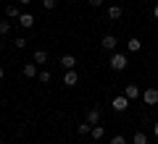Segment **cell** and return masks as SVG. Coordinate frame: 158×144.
<instances>
[{
  "label": "cell",
  "mask_w": 158,
  "mask_h": 144,
  "mask_svg": "<svg viewBox=\"0 0 158 144\" xmlns=\"http://www.w3.org/2000/svg\"><path fill=\"white\" fill-rule=\"evenodd\" d=\"M127 66H129L127 53H113V55H111V71H124Z\"/></svg>",
  "instance_id": "6da1fadb"
},
{
  "label": "cell",
  "mask_w": 158,
  "mask_h": 144,
  "mask_svg": "<svg viewBox=\"0 0 158 144\" xmlns=\"http://www.w3.org/2000/svg\"><path fill=\"white\" fill-rule=\"evenodd\" d=\"M129 105H132V100L127 97V94H118V97H113V100H111V107H113L116 113H124Z\"/></svg>",
  "instance_id": "7a4b0ae2"
},
{
  "label": "cell",
  "mask_w": 158,
  "mask_h": 144,
  "mask_svg": "<svg viewBox=\"0 0 158 144\" xmlns=\"http://www.w3.org/2000/svg\"><path fill=\"white\" fill-rule=\"evenodd\" d=\"M145 105H158V89L156 87H148V89H142V97H140Z\"/></svg>",
  "instance_id": "3957f363"
},
{
  "label": "cell",
  "mask_w": 158,
  "mask_h": 144,
  "mask_svg": "<svg viewBox=\"0 0 158 144\" xmlns=\"http://www.w3.org/2000/svg\"><path fill=\"white\" fill-rule=\"evenodd\" d=\"M116 45H118V39L113 37V34H106V37L100 39V47H103V50H108V53L116 50Z\"/></svg>",
  "instance_id": "277c9868"
},
{
  "label": "cell",
  "mask_w": 158,
  "mask_h": 144,
  "mask_svg": "<svg viewBox=\"0 0 158 144\" xmlns=\"http://www.w3.org/2000/svg\"><path fill=\"white\" fill-rule=\"evenodd\" d=\"M124 94L135 102V100H140V97H142V89L137 87V84H127V87H124Z\"/></svg>",
  "instance_id": "5b68a950"
},
{
  "label": "cell",
  "mask_w": 158,
  "mask_h": 144,
  "mask_svg": "<svg viewBox=\"0 0 158 144\" xmlns=\"http://www.w3.org/2000/svg\"><path fill=\"white\" fill-rule=\"evenodd\" d=\"M61 81L66 84V87H77V84H79V73L71 68V71H66V73H63V79H61Z\"/></svg>",
  "instance_id": "8992f818"
},
{
  "label": "cell",
  "mask_w": 158,
  "mask_h": 144,
  "mask_svg": "<svg viewBox=\"0 0 158 144\" xmlns=\"http://www.w3.org/2000/svg\"><path fill=\"white\" fill-rule=\"evenodd\" d=\"M106 13H108V18H111V21H118V18L124 16V8H121V6H108Z\"/></svg>",
  "instance_id": "52a82bcc"
},
{
  "label": "cell",
  "mask_w": 158,
  "mask_h": 144,
  "mask_svg": "<svg viewBox=\"0 0 158 144\" xmlns=\"http://www.w3.org/2000/svg\"><path fill=\"white\" fill-rule=\"evenodd\" d=\"M85 121L90 123V126H98V123H100V110H98V107H90L87 115H85Z\"/></svg>",
  "instance_id": "ba28073f"
},
{
  "label": "cell",
  "mask_w": 158,
  "mask_h": 144,
  "mask_svg": "<svg viewBox=\"0 0 158 144\" xmlns=\"http://www.w3.org/2000/svg\"><path fill=\"white\" fill-rule=\"evenodd\" d=\"M19 26L21 29H32L34 26V16L32 13H21V16H19Z\"/></svg>",
  "instance_id": "9c48e42d"
},
{
  "label": "cell",
  "mask_w": 158,
  "mask_h": 144,
  "mask_svg": "<svg viewBox=\"0 0 158 144\" xmlns=\"http://www.w3.org/2000/svg\"><path fill=\"white\" fill-rule=\"evenodd\" d=\"M127 50H129V53H140L142 50V42L137 37H129V39H127Z\"/></svg>",
  "instance_id": "30bf717a"
},
{
  "label": "cell",
  "mask_w": 158,
  "mask_h": 144,
  "mask_svg": "<svg viewBox=\"0 0 158 144\" xmlns=\"http://www.w3.org/2000/svg\"><path fill=\"white\" fill-rule=\"evenodd\" d=\"M61 66H63V71H71V68H77V58H74V55H63L61 58Z\"/></svg>",
  "instance_id": "8fae6325"
},
{
  "label": "cell",
  "mask_w": 158,
  "mask_h": 144,
  "mask_svg": "<svg viewBox=\"0 0 158 144\" xmlns=\"http://www.w3.org/2000/svg\"><path fill=\"white\" fill-rule=\"evenodd\" d=\"M37 73L40 71H37V63H34V60L24 66V76H27V79H37Z\"/></svg>",
  "instance_id": "7c38bea8"
},
{
  "label": "cell",
  "mask_w": 158,
  "mask_h": 144,
  "mask_svg": "<svg viewBox=\"0 0 158 144\" xmlns=\"http://www.w3.org/2000/svg\"><path fill=\"white\" fill-rule=\"evenodd\" d=\"M32 60L37 63V66H45V63H48V53H45V50H34Z\"/></svg>",
  "instance_id": "4fadbf2b"
},
{
  "label": "cell",
  "mask_w": 158,
  "mask_h": 144,
  "mask_svg": "<svg viewBox=\"0 0 158 144\" xmlns=\"http://www.w3.org/2000/svg\"><path fill=\"white\" fill-rule=\"evenodd\" d=\"M132 144H150V139H148L145 131H137V134H132Z\"/></svg>",
  "instance_id": "5bb4252c"
},
{
  "label": "cell",
  "mask_w": 158,
  "mask_h": 144,
  "mask_svg": "<svg viewBox=\"0 0 158 144\" xmlns=\"http://www.w3.org/2000/svg\"><path fill=\"white\" fill-rule=\"evenodd\" d=\"M90 136H92V139H103V136H106V128H103L100 123H98V126H92V131H90Z\"/></svg>",
  "instance_id": "9a60e30c"
},
{
  "label": "cell",
  "mask_w": 158,
  "mask_h": 144,
  "mask_svg": "<svg viewBox=\"0 0 158 144\" xmlns=\"http://www.w3.org/2000/svg\"><path fill=\"white\" fill-rule=\"evenodd\" d=\"M92 131V126H90V123H79V126H77V134H79V136H87V134H90Z\"/></svg>",
  "instance_id": "2e32d148"
},
{
  "label": "cell",
  "mask_w": 158,
  "mask_h": 144,
  "mask_svg": "<svg viewBox=\"0 0 158 144\" xmlns=\"http://www.w3.org/2000/svg\"><path fill=\"white\" fill-rule=\"evenodd\" d=\"M6 16H8V18H19V16H21L19 6H8V8H6Z\"/></svg>",
  "instance_id": "e0dca14e"
},
{
  "label": "cell",
  "mask_w": 158,
  "mask_h": 144,
  "mask_svg": "<svg viewBox=\"0 0 158 144\" xmlns=\"http://www.w3.org/2000/svg\"><path fill=\"white\" fill-rule=\"evenodd\" d=\"M11 34V21H0V37Z\"/></svg>",
  "instance_id": "ac0fdd59"
},
{
  "label": "cell",
  "mask_w": 158,
  "mask_h": 144,
  "mask_svg": "<svg viewBox=\"0 0 158 144\" xmlns=\"http://www.w3.org/2000/svg\"><path fill=\"white\" fill-rule=\"evenodd\" d=\"M13 47H16V50H24V47H27V39H24V37H16V39H13Z\"/></svg>",
  "instance_id": "d6986e66"
},
{
  "label": "cell",
  "mask_w": 158,
  "mask_h": 144,
  "mask_svg": "<svg viewBox=\"0 0 158 144\" xmlns=\"http://www.w3.org/2000/svg\"><path fill=\"white\" fill-rule=\"evenodd\" d=\"M37 79H40L42 84H48V81H50L53 76H50V71H40V73H37Z\"/></svg>",
  "instance_id": "ffe728a7"
},
{
  "label": "cell",
  "mask_w": 158,
  "mask_h": 144,
  "mask_svg": "<svg viewBox=\"0 0 158 144\" xmlns=\"http://www.w3.org/2000/svg\"><path fill=\"white\" fill-rule=\"evenodd\" d=\"M111 144H127V136H121V134H116V136H111Z\"/></svg>",
  "instance_id": "44dd1931"
},
{
  "label": "cell",
  "mask_w": 158,
  "mask_h": 144,
  "mask_svg": "<svg viewBox=\"0 0 158 144\" xmlns=\"http://www.w3.org/2000/svg\"><path fill=\"white\" fill-rule=\"evenodd\" d=\"M56 3H58V0H42V8H45V11H53Z\"/></svg>",
  "instance_id": "7402d4cb"
},
{
  "label": "cell",
  "mask_w": 158,
  "mask_h": 144,
  "mask_svg": "<svg viewBox=\"0 0 158 144\" xmlns=\"http://www.w3.org/2000/svg\"><path fill=\"white\" fill-rule=\"evenodd\" d=\"M90 6H92V8H100V6H103V0H90Z\"/></svg>",
  "instance_id": "603a6c76"
},
{
  "label": "cell",
  "mask_w": 158,
  "mask_h": 144,
  "mask_svg": "<svg viewBox=\"0 0 158 144\" xmlns=\"http://www.w3.org/2000/svg\"><path fill=\"white\" fill-rule=\"evenodd\" d=\"M153 136H156V139H158V121H156V123H153Z\"/></svg>",
  "instance_id": "cb8c5ba5"
},
{
  "label": "cell",
  "mask_w": 158,
  "mask_h": 144,
  "mask_svg": "<svg viewBox=\"0 0 158 144\" xmlns=\"http://www.w3.org/2000/svg\"><path fill=\"white\" fill-rule=\"evenodd\" d=\"M153 18H156V21H158V3H156V6H153Z\"/></svg>",
  "instance_id": "d4e9b609"
},
{
  "label": "cell",
  "mask_w": 158,
  "mask_h": 144,
  "mask_svg": "<svg viewBox=\"0 0 158 144\" xmlns=\"http://www.w3.org/2000/svg\"><path fill=\"white\" fill-rule=\"evenodd\" d=\"M3 79H6V68L0 66V81H3Z\"/></svg>",
  "instance_id": "484cf974"
},
{
  "label": "cell",
  "mask_w": 158,
  "mask_h": 144,
  "mask_svg": "<svg viewBox=\"0 0 158 144\" xmlns=\"http://www.w3.org/2000/svg\"><path fill=\"white\" fill-rule=\"evenodd\" d=\"M19 3H21V6H29V3H32V0H19Z\"/></svg>",
  "instance_id": "4316f807"
},
{
  "label": "cell",
  "mask_w": 158,
  "mask_h": 144,
  "mask_svg": "<svg viewBox=\"0 0 158 144\" xmlns=\"http://www.w3.org/2000/svg\"><path fill=\"white\" fill-rule=\"evenodd\" d=\"M0 144H6V142H0Z\"/></svg>",
  "instance_id": "83f0119b"
}]
</instances>
